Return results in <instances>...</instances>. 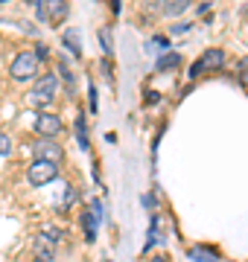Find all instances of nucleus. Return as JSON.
<instances>
[{"label": "nucleus", "instance_id": "f257e3e1", "mask_svg": "<svg viewBox=\"0 0 248 262\" xmlns=\"http://www.w3.org/2000/svg\"><path fill=\"white\" fill-rule=\"evenodd\" d=\"M56 175H58L56 163L41 160V158H35L32 163H29V169H27V178H29V184H32V187H44V184H50Z\"/></svg>", "mask_w": 248, "mask_h": 262}, {"label": "nucleus", "instance_id": "f03ea898", "mask_svg": "<svg viewBox=\"0 0 248 262\" xmlns=\"http://www.w3.org/2000/svg\"><path fill=\"white\" fill-rule=\"evenodd\" d=\"M9 73L15 82H27V79H32V76L38 73V56L35 53H18V58L12 61Z\"/></svg>", "mask_w": 248, "mask_h": 262}, {"label": "nucleus", "instance_id": "7ed1b4c3", "mask_svg": "<svg viewBox=\"0 0 248 262\" xmlns=\"http://www.w3.org/2000/svg\"><path fill=\"white\" fill-rule=\"evenodd\" d=\"M56 91H58V79L53 73H47L35 82L29 96H32V102H50V99H56Z\"/></svg>", "mask_w": 248, "mask_h": 262}, {"label": "nucleus", "instance_id": "20e7f679", "mask_svg": "<svg viewBox=\"0 0 248 262\" xmlns=\"http://www.w3.org/2000/svg\"><path fill=\"white\" fill-rule=\"evenodd\" d=\"M225 64V50H204V56L193 64V70H190V76H199L201 70H219V67Z\"/></svg>", "mask_w": 248, "mask_h": 262}, {"label": "nucleus", "instance_id": "39448f33", "mask_svg": "<svg viewBox=\"0 0 248 262\" xmlns=\"http://www.w3.org/2000/svg\"><path fill=\"white\" fill-rule=\"evenodd\" d=\"M35 155H38L41 160H50V163H61V158H65V151H61V146L58 143H53L50 137H41L38 143H35Z\"/></svg>", "mask_w": 248, "mask_h": 262}, {"label": "nucleus", "instance_id": "423d86ee", "mask_svg": "<svg viewBox=\"0 0 248 262\" xmlns=\"http://www.w3.org/2000/svg\"><path fill=\"white\" fill-rule=\"evenodd\" d=\"M35 131H38L41 137H56L58 131H61V120H58L56 114H41L38 120H35Z\"/></svg>", "mask_w": 248, "mask_h": 262}, {"label": "nucleus", "instance_id": "0eeeda50", "mask_svg": "<svg viewBox=\"0 0 248 262\" xmlns=\"http://www.w3.org/2000/svg\"><path fill=\"white\" fill-rule=\"evenodd\" d=\"M32 251H35V262H53V239L50 236H35V242H32Z\"/></svg>", "mask_w": 248, "mask_h": 262}, {"label": "nucleus", "instance_id": "6e6552de", "mask_svg": "<svg viewBox=\"0 0 248 262\" xmlns=\"http://www.w3.org/2000/svg\"><path fill=\"white\" fill-rule=\"evenodd\" d=\"M44 9H47L50 24H58V20L67 18V3H61V0H50V3H44Z\"/></svg>", "mask_w": 248, "mask_h": 262}, {"label": "nucleus", "instance_id": "1a4fd4ad", "mask_svg": "<svg viewBox=\"0 0 248 262\" xmlns=\"http://www.w3.org/2000/svg\"><path fill=\"white\" fill-rule=\"evenodd\" d=\"M190 256L196 262H219V256H216V251H210V248H201V245H196V248H190Z\"/></svg>", "mask_w": 248, "mask_h": 262}, {"label": "nucleus", "instance_id": "9d476101", "mask_svg": "<svg viewBox=\"0 0 248 262\" xmlns=\"http://www.w3.org/2000/svg\"><path fill=\"white\" fill-rule=\"evenodd\" d=\"M181 64V56L178 53H170V56H163V58H158V70H172V67H178Z\"/></svg>", "mask_w": 248, "mask_h": 262}, {"label": "nucleus", "instance_id": "9b49d317", "mask_svg": "<svg viewBox=\"0 0 248 262\" xmlns=\"http://www.w3.org/2000/svg\"><path fill=\"white\" fill-rule=\"evenodd\" d=\"M76 137H79V146H82V149H88V134H85V114H79V120H76Z\"/></svg>", "mask_w": 248, "mask_h": 262}, {"label": "nucleus", "instance_id": "f8f14e48", "mask_svg": "<svg viewBox=\"0 0 248 262\" xmlns=\"http://www.w3.org/2000/svg\"><path fill=\"white\" fill-rule=\"evenodd\" d=\"M184 9H187V3H184V0H170V3L163 6V12H167V15H181Z\"/></svg>", "mask_w": 248, "mask_h": 262}, {"label": "nucleus", "instance_id": "ddd939ff", "mask_svg": "<svg viewBox=\"0 0 248 262\" xmlns=\"http://www.w3.org/2000/svg\"><path fill=\"white\" fill-rule=\"evenodd\" d=\"M65 41H67V47H70V53H73V56H79V35H76V29L65 32Z\"/></svg>", "mask_w": 248, "mask_h": 262}, {"label": "nucleus", "instance_id": "4468645a", "mask_svg": "<svg viewBox=\"0 0 248 262\" xmlns=\"http://www.w3.org/2000/svg\"><path fill=\"white\" fill-rule=\"evenodd\" d=\"M91 215H94V222L96 225H99V222H102V201H91Z\"/></svg>", "mask_w": 248, "mask_h": 262}, {"label": "nucleus", "instance_id": "2eb2a0df", "mask_svg": "<svg viewBox=\"0 0 248 262\" xmlns=\"http://www.w3.org/2000/svg\"><path fill=\"white\" fill-rule=\"evenodd\" d=\"M155 239H158V215L152 219V225H149V239H146V248H152Z\"/></svg>", "mask_w": 248, "mask_h": 262}, {"label": "nucleus", "instance_id": "dca6fc26", "mask_svg": "<svg viewBox=\"0 0 248 262\" xmlns=\"http://www.w3.org/2000/svg\"><path fill=\"white\" fill-rule=\"evenodd\" d=\"M99 44H102V53H111V35H108V29H99Z\"/></svg>", "mask_w": 248, "mask_h": 262}, {"label": "nucleus", "instance_id": "f3484780", "mask_svg": "<svg viewBox=\"0 0 248 262\" xmlns=\"http://www.w3.org/2000/svg\"><path fill=\"white\" fill-rule=\"evenodd\" d=\"M9 151H12L9 137H6V134H0V155H9Z\"/></svg>", "mask_w": 248, "mask_h": 262}, {"label": "nucleus", "instance_id": "a211bd4d", "mask_svg": "<svg viewBox=\"0 0 248 262\" xmlns=\"http://www.w3.org/2000/svg\"><path fill=\"white\" fill-rule=\"evenodd\" d=\"M187 29H190V24H175V27H172V35H184Z\"/></svg>", "mask_w": 248, "mask_h": 262}, {"label": "nucleus", "instance_id": "6ab92c4d", "mask_svg": "<svg viewBox=\"0 0 248 262\" xmlns=\"http://www.w3.org/2000/svg\"><path fill=\"white\" fill-rule=\"evenodd\" d=\"M239 73L248 76V58H239Z\"/></svg>", "mask_w": 248, "mask_h": 262}, {"label": "nucleus", "instance_id": "aec40b11", "mask_svg": "<svg viewBox=\"0 0 248 262\" xmlns=\"http://www.w3.org/2000/svg\"><path fill=\"white\" fill-rule=\"evenodd\" d=\"M35 56H38V58H47V47H44V44H41V47L35 50Z\"/></svg>", "mask_w": 248, "mask_h": 262}, {"label": "nucleus", "instance_id": "412c9836", "mask_svg": "<svg viewBox=\"0 0 248 262\" xmlns=\"http://www.w3.org/2000/svg\"><path fill=\"white\" fill-rule=\"evenodd\" d=\"M152 262H167V259H163V256H158V259H152Z\"/></svg>", "mask_w": 248, "mask_h": 262}]
</instances>
